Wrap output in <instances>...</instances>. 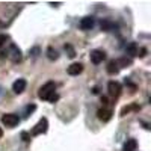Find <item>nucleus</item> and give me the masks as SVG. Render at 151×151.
I'll use <instances>...</instances> for the list:
<instances>
[{
	"instance_id": "1",
	"label": "nucleus",
	"mask_w": 151,
	"mask_h": 151,
	"mask_svg": "<svg viewBox=\"0 0 151 151\" xmlns=\"http://www.w3.org/2000/svg\"><path fill=\"white\" fill-rule=\"evenodd\" d=\"M38 97L41 100H47V101L55 103L56 100L59 98L56 94V83L55 82H47L45 85H42L38 91Z\"/></svg>"
},
{
	"instance_id": "10",
	"label": "nucleus",
	"mask_w": 151,
	"mask_h": 151,
	"mask_svg": "<svg viewBox=\"0 0 151 151\" xmlns=\"http://www.w3.org/2000/svg\"><path fill=\"white\" fill-rule=\"evenodd\" d=\"M68 74L70 76H79L82 71H83V65L80 64V62H74V64H71L70 67H68Z\"/></svg>"
},
{
	"instance_id": "5",
	"label": "nucleus",
	"mask_w": 151,
	"mask_h": 151,
	"mask_svg": "<svg viewBox=\"0 0 151 151\" xmlns=\"http://www.w3.org/2000/svg\"><path fill=\"white\" fill-rule=\"evenodd\" d=\"M8 55V58L12 60V62H20L21 60V50L15 45V44H11V48H9V52L6 53Z\"/></svg>"
},
{
	"instance_id": "18",
	"label": "nucleus",
	"mask_w": 151,
	"mask_h": 151,
	"mask_svg": "<svg viewBox=\"0 0 151 151\" xmlns=\"http://www.w3.org/2000/svg\"><path fill=\"white\" fill-rule=\"evenodd\" d=\"M65 50L70 53V55H68L70 58H74V56H76V53H74V50H73V47H71V45H65Z\"/></svg>"
},
{
	"instance_id": "9",
	"label": "nucleus",
	"mask_w": 151,
	"mask_h": 151,
	"mask_svg": "<svg viewBox=\"0 0 151 151\" xmlns=\"http://www.w3.org/2000/svg\"><path fill=\"white\" fill-rule=\"evenodd\" d=\"M26 80L24 79H18V80H15L14 82V85H12V91H14L15 94H21L24 89H26Z\"/></svg>"
},
{
	"instance_id": "15",
	"label": "nucleus",
	"mask_w": 151,
	"mask_h": 151,
	"mask_svg": "<svg viewBox=\"0 0 151 151\" xmlns=\"http://www.w3.org/2000/svg\"><path fill=\"white\" fill-rule=\"evenodd\" d=\"M130 110H139V106L137 104H132V106H125L122 110H121V116H124L125 113H129Z\"/></svg>"
},
{
	"instance_id": "11",
	"label": "nucleus",
	"mask_w": 151,
	"mask_h": 151,
	"mask_svg": "<svg viewBox=\"0 0 151 151\" xmlns=\"http://www.w3.org/2000/svg\"><path fill=\"white\" fill-rule=\"evenodd\" d=\"M107 73L112 74V76H115L119 73V65H118V60H110L109 64H107Z\"/></svg>"
},
{
	"instance_id": "8",
	"label": "nucleus",
	"mask_w": 151,
	"mask_h": 151,
	"mask_svg": "<svg viewBox=\"0 0 151 151\" xmlns=\"http://www.w3.org/2000/svg\"><path fill=\"white\" fill-rule=\"evenodd\" d=\"M97 115H98V119H100V121L107 122V121L112 118V110L107 109V107H103V109H100V110L97 112Z\"/></svg>"
},
{
	"instance_id": "13",
	"label": "nucleus",
	"mask_w": 151,
	"mask_h": 151,
	"mask_svg": "<svg viewBox=\"0 0 151 151\" xmlns=\"http://www.w3.org/2000/svg\"><path fill=\"white\" fill-rule=\"evenodd\" d=\"M115 27H116V26H115V24H113L112 21H109V20H103V21H101V29H103L104 32L113 30Z\"/></svg>"
},
{
	"instance_id": "6",
	"label": "nucleus",
	"mask_w": 151,
	"mask_h": 151,
	"mask_svg": "<svg viewBox=\"0 0 151 151\" xmlns=\"http://www.w3.org/2000/svg\"><path fill=\"white\" fill-rule=\"evenodd\" d=\"M106 58V53L103 52V50H92L91 52V60H92V64H101V62L104 60Z\"/></svg>"
},
{
	"instance_id": "16",
	"label": "nucleus",
	"mask_w": 151,
	"mask_h": 151,
	"mask_svg": "<svg viewBox=\"0 0 151 151\" xmlns=\"http://www.w3.org/2000/svg\"><path fill=\"white\" fill-rule=\"evenodd\" d=\"M130 64H132V59H127V58H122V59L118 60L119 68H121V67H127V65H130Z\"/></svg>"
},
{
	"instance_id": "19",
	"label": "nucleus",
	"mask_w": 151,
	"mask_h": 151,
	"mask_svg": "<svg viewBox=\"0 0 151 151\" xmlns=\"http://www.w3.org/2000/svg\"><path fill=\"white\" fill-rule=\"evenodd\" d=\"M35 109H36V106H35V104H29V106L26 107V115H30V113H32Z\"/></svg>"
},
{
	"instance_id": "2",
	"label": "nucleus",
	"mask_w": 151,
	"mask_h": 151,
	"mask_svg": "<svg viewBox=\"0 0 151 151\" xmlns=\"http://www.w3.org/2000/svg\"><path fill=\"white\" fill-rule=\"evenodd\" d=\"M2 122L6 125V127L12 129L20 122V118H18V115H15V113H5V115L2 116Z\"/></svg>"
},
{
	"instance_id": "22",
	"label": "nucleus",
	"mask_w": 151,
	"mask_h": 151,
	"mask_svg": "<svg viewBox=\"0 0 151 151\" xmlns=\"http://www.w3.org/2000/svg\"><path fill=\"white\" fill-rule=\"evenodd\" d=\"M2 136H3V130H2V129H0V137H2Z\"/></svg>"
},
{
	"instance_id": "20",
	"label": "nucleus",
	"mask_w": 151,
	"mask_h": 151,
	"mask_svg": "<svg viewBox=\"0 0 151 151\" xmlns=\"http://www.w3.org/2000/svg\"><path fill=\"white\" fill-rule=\"evenodd\" d=\"M21 137H23V141H24V142H29V141H30V136H29L26 132H23V133H21Z\"/></svg>"
},
{
	"instance_id": "4",
	"label": "nucleus",
	"mask_w": 151,
	"mask_h": 151,
	"mask_svg": "<svg viewBox=\"0 0 151 151\" xmlns=\"http://www.w3.org/2000/svg\"><path fill=\"white\" fill-rule=\"evenodd\" d=\"M47 129H48V121H47V118H41L40 121H38V124L32 129V134H33V136L42 134V133L47 132Z\"/></svg>"
},
{
	"instance_id": "12",
	"label": "nucleus",
	"mask_w": 151,
	"mask_h": 151,
	"mask_svg": "<svg viewBox=\"0 0 151 151\" xmlns=\"http://www.w3.org/2000/svg\"><path fill=\"white\" fill-rule=\"evenodd\" d=\"M124 151H136L137 150V142L136 139H127V142L124 144Z\"/></svg>"
},
{
	"instance_id": "7",
	"label": "nucleus",
	"mask_w": 151,
	"mask_h": 151,
	"mask_svg": "<svg viewBox=\"0 0 151 151\" xmlns=\"http://www.w3.org/2000/svg\"><path fill=\"white\" fill-rule=\"evenodd\" d=\"M94 24H95V20H94L92 17H85V18H82V21L79 23V27H80L82 30H91V29L94 27Z\"/></svg>"
},
{
	"instance_id": "21",
	"label": "nucleus",
	"mask_w": 151,
	"mask_h": 151,
	"mask_svg": "<svg viewBox=\"0 0 151 151\" xmlns=\"http://www.w3.org/2000/svg\"><path fill=\"white\" fill-rule=\"evenodd\" d=\"M6 41H8V36L6 35H0V47H2Z\"/></svg>"
},
{
	"instance_id": "17",
	"label": "nucleus",
	"mask_w": 151,
	"mask_h": 151,
	"mask_svg": "<svg viewBox=\"0 0 151 151\" xmlns=\"http://www.w3.org/2000/svg\"><path fill=\"white\" fill-rule=\"evenodd\" d=\"M127 53L132 55V56H137V47H136V44H132V45L127 48Z\"/></svg>"
},
{
	"instance_id": "3",
	"label": "nucleus",
	"mask_w": 151,
	"mask_h": 151,
	"mask_svg": "<svg viewBox=\"0 0 151 151\" xmlns=\"http://www.w3.org/2000/svg\"><path fill=\"white\" fill-rule=\"evenodd\" d=\"M121 83L119 82H115V80H110L109 85H107V91H109V95L112 98H118L121 95Z\"/></svg>"
},
{
	"instance_id": "14",
	"label": "nucleus",
	"mask_w": 151,
	"mask_h": 151,
	"mask_svg": "<svg viewBox=\"0 0 151 151\" xmlns=\"http://www.w3.org/2000/svg\"><path fill=\"white\" fill-rule=\"evenodd\" d=\"M47 56H48V59L50 60H56L58 58H59V55H58V52L53 48V47H48L47 48Z\"/></svg>"
}]
</instances>
